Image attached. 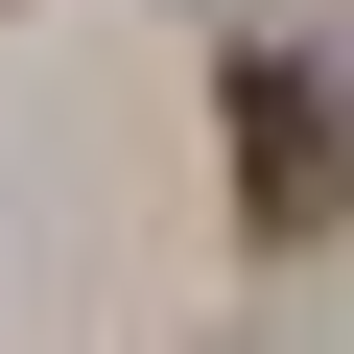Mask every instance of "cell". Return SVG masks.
<instances>
[{"label": "cell", "mask_w": 354, "mask_h": 354, "mask_svg": "<svg viewBox=\"0 0 354 354\" xmlns=\"http://www.w3.org/2000/svg\"><path fill=\"white\" fill-rule=\"evenodd\" d=\"M213 118H236V213H260V236H330V213H354V95H330V71L236 48V95H213Z\"/></svg>", "instance_id": "1"}]
</instances>
